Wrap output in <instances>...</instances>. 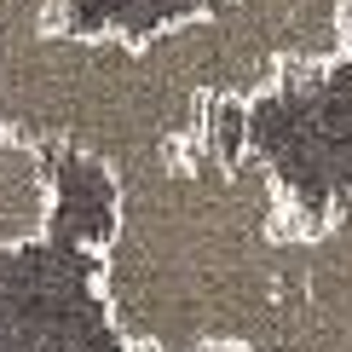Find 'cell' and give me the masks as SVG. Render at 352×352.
<instances>
[{
    "mask_svg": "<svg viewBox=\"0 0 352 352\" xmlns=\"http://www.w3.org/2000/svg\"><path fill=\"white\" fill-rule=\"evenodd\" d=\"M312 226L266 162L179 144L122 173L98 254L127 352H248L300 289Z\"/></svg>",
    "mask_w": 352,
    "mask_h": 352,
    "instance_id": "obj_1",
    "label": "cell"
},
{
    "mask_svg": "<svg viewBox=\"0 0 352 352\" xmlns=\"http://www.w3.org/2000/svg\"><path fill=\"white\" fill-rule=\"evenodd\" d=\"M190 104H254L352 58V0H202L139 41Z\"/></svg>",
    "mask_w": 352,
    "mask_h": 352,
    "instance_id": "obj_2",
    "label": "cell"
},
{
    "mask_svg": "<svg viewBox=\"0 0 352 352\" xmlns=\"http://www.w3.org/2000/svg\"><path fill=\"white\" fill-rule=\"evenodd\" d=\"M58 226V179L41 139L0 127V254L41 248Z\"/></svg>",
    "mask_w": 352,
    "mask_h": 352,
    "instance_id": "obj_3",
    "label": "cell"
},
{
    "mask_svg": "<svg viewBox=\"0 0 352 352\" xmlns=\"http://www.w3.org/2000/svg\"><path fill=\"white\" fill-rule=\"evenodd\" d=\"M248 352H352V277L312 266L306 254L300 289L283 300V312Z\"/></svg>",
    "mask_w": 352,
    "mask_h": 352,
    "instance_id": "obj_4",
    "label": "cell"
},
{
    "mask_svg": "<svg viewBox=\"0 0 352 352\" xmlns=\"http://www.w3.org/2000/svg\"><path fill=\"white\" fill-rule=\"evenodd\" d=\"M312 266H324L335 277H352V190L312 226Z\"/></svg>",
    "mask_w": 352,
    "mask_h": 352,
    "instance_id": "obj_5",
    "label": "cell"
}]
</instances>
